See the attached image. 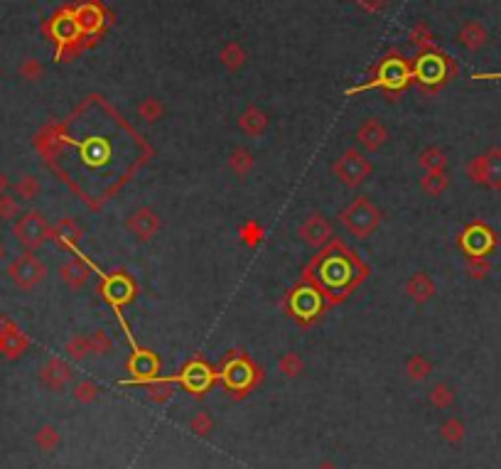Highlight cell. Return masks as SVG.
I'll use <instances>...</instances> for the list:
<instances>
[{
  "instance_id": "1",
  "label": "cell",
  "mask_w": 501,
  "mask_h": 469,
  "mask_svg": "<svg viewBox=\"0 0 501 469\" xmlns=\"http://www.w3.org/2000/svg\"><path fill=\"white\" fill-rule=\"evenodd\" d=\"M339 221L342 226L356 239H366L369 234L376 231V226L381 224V211L376 209L369 197H356L354 202H349L342 211H339Z\"/></svg>"
},
{
  "instance_id": "2",
  "label": "cell",
  "mask_w": 501,
  "mask_h": 469,
  "mask_svg": "<svg viewBox=\"0 0 501 469\" xmlns=\"http://www.w3.org/2000/svg\"><path fill=\"white\" fill-rule=\"evenodd\" d=\"M332 172H334V177L344 187H359V184L366 182V177L374 172V165L359 147H349L332 165Z\"/></svg>"
},
{
  "instance_id": "3",
  "label": "cell",
  "mask_w": 501,
  "mask_h": 469,
  "mask_svg": "<svg viewBox=\"0 0 501 469\" xmlns=\"http://www.w3.org/2000/svg\"><path fill=\"white\" fill-rule=\"evenodd\" d=\"M8 278H10L20 290H32V287L40 285V282L47 278V265L42 263L32 251H27L8 265Z\"/></svg>"
},
{
  "instance_id": "4",
  "label": "cell",
  "mask_w": 501,
  "mask_h": 469,
  "mask_svg": "<svg viewBox=\"0 0 501 469\" xmlns=\"http://www.w3.org/2000/svg\"><path fill=\"white\" fill-rule=\"evenodd\" d=\"M467 175L472 182L482 187L501 189V147H491L484 155L474 158L467 165Z\"/></svg>"
},
{
  "instance_id": "5",
  "label": "cell",
  "mask_w": 501,
  "mask_h": 469,
  "mask_svg": "<svg viewBox=\"0 0 501 469\" xmlns=\"http://www.w3.org/2000/svg\"><path fill=\"white\" fill-rule=\"evenodd\" d=\"M49 229H52V226L45 221V217H42L40 211H27V214H23V217L15 221L12 236H15L27 251H35V248H40L42 243L49 239Z\"/></svg>"
},
{
  "instance_id": "6",
  "label": "cell",
  "mask_w": 501,
  "mask_h": 469,
  "mask_svg": "<svg viewBox=\"0 0 501 469\" xmlns=\"http://www.w3.org/2000/svg\"><path fill=\"white\" fill-rule=\"evenodd\" d=\"M460 246L467 253V258H487L496 248V236L487 224L474 221L462 231Z\"/></svg>"
},
{
  "instance_id": "7",
  "label": "cell",
  "mask_w": 501,
  "mask_h": 469,
  "mask_svg": "<svg viewBox=\"0 0 501 469\" xmlns=\"http://www.w3.org/2000/svg\"><path fill=\"white\" fill-rule=\"evenodd\" d=\"M411 79H413V69L408 67L406 59L391 57V59H383V64L376 69V79L369 86H381V88H389V91H398Z\"/></svg>"
},
{
  "instance_id": "8",
  "label": "cell",
  "mask_w": 501,
  "mask_h": 469,
  "mask_svg": "<svg viewBox=\"0 0 501 469\" xmlns=\"http://www.w3.org/2000/svg\"><path fill=\"white\" fill-rule=\"evenodd\" d=\"M448 67L450 62L437 52H423L418 57V64L413 69V79H418L425 88L437 86L448 79Z\"/></svg>"
},
{
  "instance_id": "9",
  "label": "cell",
  "mask_w": 501,
  "mask_h": 469,
  "mask_svg": "<svg viewBox=\"0 0 501 469\" xmlns=\"http://www.w3.org/2000/svg\"><path fill=\"white\" fill-rule=\"evenodd\" d=\"M160 226H162V221H160L158 211L150 209V206H138L125 219V229L136 236L138 241H150L160 231Z\"/></svg>"
},
{
  "instance_id": "10",
  "label": "cell",
  "mask_w": 501,
  "mask_h": 469,
  "mask_svg": "<svg viewBox=\"0 0 501 469\" xmlns=\"http://www.w3.org/2000/svg\"><path fill=\"white\" fill-rule=\"evenodd\" d=\"M297 236H300L302 243H307V246L322 248L324 243L334 236V231H332V224L327 221L322 214L315 211V214H310V217L297 226Z\"/></svg>"
},
{
  "instance_id": "11",
  "label": "cell",
  "mask_w": 501,
  "mask_h": 469,
  "mask_svg": "<svg viewBox=\"0 0 501 469\" xmlns=\"http://www.w3.org/2000/svg\"><path fill=\"white\" fill-rule=\"evenodd\" d=\"M74 18H77L82 35L86 37L99 35L101 29H103V25H106V12H103V8L96 0H86L79 8H74Z\"/></svg>"
},
{
  "instance_id": "12",
  "label": "cell",
  "mask_w": 501,
  "mask_h": 469,
  "mask_svg": "<svg viewBox=\"0 0 501 469\" xmlns=\"http://www.w3.org/2000/svg\"><path fill=\"white\" fill-rule=\"evenodd\" d=\"M354 138H356L359 147H364L366 153H376V150L383 147V143L389 141V130H386V125L378 118H366L364 123L356 128Z\"/></svg>"
},
{
  "instance_id": "13",
  "label": "cell",
  "mask_w": 501,
  "mask_h": 469,
  "mask_svg": "<svg viewBox=\"0 0 501 469\" xmlns=\"http://www.w3.org/2000/svg\"><path fill=\"white\" fill-rule=\"evenodd\" d=\"M27 349V337L8 320H0V354L8 359H18Z\"/></svg>"
},
{
  "instance_id": "14",
  "label": "cell",
  "mask_w": 501,
  "mask_h": 469,
  "mask_svg": "<svg viewBox=\"0 0 501 469\" xmlns=\"http://www.w3.org/2000/svg\"><path fill=\"white\" fill-rule=\"evenodd\" d=\"M52 37L59 45H74L82 37V29H79V23L74 18V10L59 12L57 18L52 20Z\"/></svg>"
},
{
  "instance_id": "15",
  "label": "cell",
  "mask_w": 501,
  "mask_h": 469,
  "mask_svg": "<svg viewBox=\"0 0 501 469\" xmlns=\"http://www.w3.org/2000/svg\"><path fill=\"white\" fill-rule=\"evenodd\" d=\"M82 236H84L82 226H79V224L74 221V219H69V217L59 219L52 229H49V239H52L54 243H57V246H62V248H74L79 241H82Z\"/></svg>"
},
{
  "instance_id": "16",
  "label": "cell",
  "mask_w": 501,
  "mask_h": 469,
  "mask_svg": "<svg viewBox=\"0 0 501 469\" xmlns=\"http://www.w3.org/2000/svg\"><path fill=\"white\" fill-rule=\"evenodd\" d=\"M406 293H408V298H411L413 302L423 305V302H428V300L435 298L437 287H435V280H432L430 276H425V273H415V276L408 278Z\"/></svg>"
},
{
  "instance_id": "17",
  "label": "cell",
  "mask_w": 501,
  "mask_h": 469,
  "mask_svg": "<svg viewBox=\"0 0 501 469\" xmlns=\"http://www.w3.org/2000/svg\"><path fill=\"white\" fill-rule=\"evenodd\" d=\"M239 128L251 138H260L268 128V116H265V111H260L258 106H248L246 111L239 116Z\"/></svg>"
},
{
  "instance_id": "18",
  "label": "cell",
  "mask_w": 501,
  "mask_h": 469,
  "mask_svg": "<svg viewBox=\"0 0 501 469\" xmlns=\"http://www.w3.org/2000/svg\"><path fill=\"white\" fill-rule=\"evenodd\" d=\"M88 276H91V270H88V265L84 263L82 258H69L62 268H59V278H62L71 290H79V287L86 285Z\"/></svg>"
},
{
  "instance_id": "19",
  "label": "cell",
  "mask_w": 501,
  "mask_h": 469,
  "mask_svg": "<svg viewBox=\"0 0 501 469\" xmlns=\"http://www.w3.org/2000/svg\"><path fill=\"white\" fill-rule=\"evenodd\" d=\"M42 381L47 383L49 388H54V391H59V388L64 386L66 381L71 378V369L69 366L62 361V359H57V357H52L47 361V364L42 366Z\"/></svg>"
},
{
  "instance_id": "20",
  "label": "cell",
  "mask_w": 501,
  "mask_h": 469,
  "mask_svg": "<svg viewBox=\"0 0 501 469\" xmlns=\"http://www.w3.org/2000/svg\"><path fill=\"white\" fill-rule=\"evenodd\" d=\"M293 310L297 317H317V312L322 310V300H319L317 290H297L293 298Z\"/></svg>"
},
{
  "instance_id": "21",
  "label": "cell",
  "mask_w": 501,
  "mask_h": 469,
  "mask_svg": "<svg viewBox=\"0 0 501 469\" xmlns=\"http://www.w3.org/2000/svg\"><path fill=\"white\" fill-rule=\"evenodd\" d=\"M103 293H106V298L111 300L113 305H123V302H128V300L133 298L136 287H133V282H130L125 276H113L111 280L106 282V287H103Z\"/></svg>"
},
{
  "instance_id": "22",
  "label": "cell",
  "mask_w": 501,
  "mask_h": 469,
  "mask_svg": "<svg viewBox=\"0 0 501 469\" xmlns=\"http://www.w3.org/2000/svg\"><path fill=\"white\" fill-rule=\"evenodd\" d=\"M457 40H460L462 47H467L469 52H477V49L482 47L484 42H487V29H484L479 23H474V20H472V23L462 25Z\"/></svg>"
},
{
  "instance_id": "23",
  "label": "cell",
  "mask_w": 501,
  "mask_h": 469,
  "mask_svg": "<svg viewBox=\"0 0 501 469\" xmlns=\"http://www.w3.org/2000/svg\"><path fill=\"white\" fill-rule=\"evenodd\" d=\"M450 187V177L445 170H428L420 177V189H423L428 197H440L445 189Z\"/></svg>"
},
{
  "instance_id": "24",
  "label": "cell",
  "mask_w": 501,
  "mask_h": 469,
  "mask_svg": "<svg viewBox=\"0 0 501 469\" xmlns=\"http://www.w3.org/2000/svg\"><path fill=\"white\" fill-rule=\"evenodd\" d=\"M254 165H256V160H254V155H251V150H248V147L239 145V147H234V150H231L229 167H231V172H234L236 177H246L248 172L254 170Z\"/></svg>"
},
{
  "instance_id": "25",
  "label": "cell",
  "mask_w": 501,
  "mask_h": 469,
  "mask_svg": "<svg viewBox=\"0 0 501 469\" xmlns=\"http://www.w3.org/2000/svg\"><path fill=\"white\" fill-rule=\"evenodd\" d=\"M418 165L423 167V172L428 170H445L448 167V155H445V150L437 145H428L420 150L418 155Z\"/></svg>"
},
{
  "instance_id": "26",
  "label": "cell",
  "mask_w": 501,
  "mask_h": 469,
  "mask_svg": "<svg viewBox=\"0 0 501 469\" xmlns=\"http://www.w3.org/2000/svg\"><path fill=\"white\" fill-rule=\"evenodd\" d=\"M219 59H221V64L226 67L229 71H239L243 64H246V52L239 42H229L224 45V49L219 52Z\"/></svg>"
},
{
  "instance_id": "27",
  "label": "cell",
  "mask_w": 501,
  "mask_h": 469,
  "mask_svg": "<svg viewBox=\"0 0 501 469\" xmlns=\"http://www.w3.org/2000/svg\"><path fill=\"white\" fill-rule=\"evenodd\" d=\"M182 378L192 391H197V388H204L206 383L212 381V374H209V369H206L201 361H195V364H189L187 369H184Z\"/></svg>"
},
{
  "instance_id": "28",
  "label": "cell",
  "mask_w": 501,
  "mask_h": 469,
  "mask_svg": "<svg viewBox=\"0 0 501 469\" xmlns=\"http://www.w3.org/2000/svg\"><path fill=\"white\" fill-rule=\"evenodd\" d=\"M130 371L136 376H145V378L147 376H155V371H158V359L147 352L136 354V357L130 359Z\"/></svg>"
},
{
  "instance_id": "29",
  "label": "cell",
  "mask_w": 501,
  "mask_h": 469,
  "mask_svg": "<svg viewBox=\"0 0 501 469\" xmlns=\"http://www.w3.org/2000/svg\"><path fill=\"white\" fill-rule=\"evenodd\" d=\"M40 189H42V184H40V180H37L35 175H23L18 182H15V194H18L20 200H25V202L37 200Z\"/></svg>"
},
{
  "instance_id": "30",
  "label": "cell",
  "mask_w": 501,
  "mask_h": 469,
  "mask_svg": "<svg viewBox=\"0 0 501 469\" xmlns=\"http://www.w3.org/2000/svg\"><path fill=\"white\" fill-rule=\"evenodd\" d=\"M138 116L143 118V121H160V118L165 116V106H162V101L160 99H153V96H147V99L140 101V106H138Z\"/></svg>"
},
{
  "instance_id": "31",
  "label": "cell",
  "mask_w": 501,
  "mask_h": 469,
  "mask_svg": "<svg viewBox=\"0 0 501 469\" xmlns=\"http://www.w3.org/2000/svg\"><path fill=\"white\" fill-rule=\"evenodd\" d=\"M226 381H229V386H231V383H239V381L248 383V381H251V364H248V361H243V359H239V361L229 364V366H226Z\"/></svg>"
},
{
  "instance_id": "32",
  "label": "cell",
  "mask_w": 501,
  "mask_h": 469,
  "mask_svg": "<svg viewBox=\"0 0 501 469\" xmlns=\"http://www.w3.org/2000/svg\"><path fill=\"white\" fill-rule=\"evenodd\" d=\"M406 374L411 376L413 381H420V378H425V376L430 374V361H428V359H423L420 354H415V357L408 359Z\"/></svg>"
},
{
  "instance_id": "33",
  "label": "cell",
  "mask_w": 501,
  "mask_h": 469,
  "mask_svg": "<svg viewBox=\"0 0 501 469\" xmlns=\"http://www.w3.org/2000/svg\"><path fill=\"white\" fill-rule=\"evenodd\" d=\"M278 369H280V374H283V376H290V378L300 376L302 374V359H300V354H295V352L283 354V359L278 361Z\"/></svg>"
},
{
  "instance_id": "34",
  "label": "cell",
  "mask_w": 501,
  "mask_h": 469,
  "mask_svg": "<svg viewBox=\"0 0 501 469\" xmlns=\"http://www.w3.org/2000/svg\"><path fill=\"white\" fill-rule=\"evenodd\" d=\"M66 354H69L74 361H82L84 357L91 354V346H88V337H79L74 335L69 341H66Z\"/></svg>"
},
{
  "instance_id": "35",
  "label": "cell",
  "mask_w": 501,
  "mask_h": 469,
  "mask_svg": "<svg viewBox=\"0 0 501 469\" xmlns=\"http://www.w3.org/2000/svg\"><path fill=\"white\" fill-rule=\"evenodd\" d=\"M465 270H467V276L474 278V280H484V278L491 273V263L487 258H467Z\"/></svg>"
},
{
  "instance_id": "36",
  "label": "cell",
  "mask_w": 501,
  "mask_h": 469,
  "mask_svg": "<svg viewBox=\"0 0 501 469\" xmlns=\"http://www.w3.org/2000/svg\"><path fill=\"white\" fill-rule=\"evenodd\" d=\"M88 346H91V354H106L108 349H111V339H108L106 332H101V329H96V332H91L88 335Z\"/></svg>"
},
{
  "instance_id": "37",
  "label": "cell",
  "mask_w": 501,
  "mask_h": 469,
  "mask_svg": "<svg viewBox=\"0 0 501 469\" xmlns=\"http://www.w3.org/2000/svg\"><path fill=\"white\" fill-rule=\"evenodd\" d=\"M411 40L418 45V47H423V49H430L432 52V37H430V29L425 27V25H415V27L411 29Z\"/></svg>"
},
{
  "instance_id": "38",
  "label": "cell",
  "mask_w": 501,
  "mask_h": 469,
  "mask_svg": "<svg viewBox=\"0 0 501 469\" xmlns=\"http://www.w3.org/2000/svg\"><path fill=\"white\" fill-rule=\"evenodd\" d=\"M15 217H20V204H18V200L15 197H8V194H3L0 197V219H15Z\"/></svg>"
},
{
  "instance_id": "39",
  "label": "cell",
  "mask_w": 501,
  "mask_h": 469,
  "mask_svg": "<svg viewBox=\"0 0 501 469\" xmlns=\"http://www.w3.org/2000/svg\"><path fill=\"white\" fill-rule=\"evenodd\" d=\"M241 239L246 246H258L260 239H263V229H260L256 221H248L246 226L241 229Z\"/></svg>"
},
{
  "instance_id": "40",
  "label": "cell",
  "mask_w": 501,
  "mask_h": 469,
  "mask_svg": "<svg viewBox=\"0 0 501 469\" xmlns=\"http://www.w3.org/2000/svg\"><path fill=\"white\" fill-rule=\"evenodd\" d=\"M430 400L435 405H440V408H445V405L452 403V391H450L445 383H437V386L430 391Z\"/></svg>"
},
{
  "instance_id": "41",
  "label": "cell",
  "mask_w": 501,
  "mask_h": 469,
  "mask_svg": "<svg viewBox=\"0 0 501 469\" xmlns=\"http://www.w3.org/2000/svg\"><path fill=\"white\" fill-rule=\"evenodd\" d=\"M20 74H23L27 82H35V79H40V74H42V64L35 62V59H27V62L20 67Z\"/></svg>"
},
{
  "instance_id": "42",
  "label": "cell",
  "mask_w": 501,
  "mask_h": 469,
  "mask_svg": "<svg viewBox=\"0 0 501 469\" xmlns=\"http://www.w3.org/2000/svg\"><path fill=\"white\" fill-rule=\"evenodd\" d=\"M37 445L42 447V450H49V447L57 445V433H54L52 428H42L40 433H37Z\"/></svg>"
},
{
  "instance_id": "43",
  "label": "cell",
  "mask_w": 501,
  "mask_h": 469,
  "mask_svg": "<svg viewBox=\"0 0 501 469\" xmlns=\"http://www.w3.org/2000/svg\"><path fill=\"white\" fill-rule=\"evenodd\" d=\"M359 8H364V10H369V12H381L383 8L389 5V0H354Z\"/></svg>"
},
{
  "instance_id": "44",
  "label": "cell",
  "mask_w": 501,
  "mask_h": 469,
  "mask_svg": "<svg viewBox=\"0 0 501 469\" xmlns=\"http://www.w3.org/2000/svg\"><path fill=\"white\" fill-rule=\"evenodd\" d=\"M74 393H77V398H79V400H84V403H86V400H91V398H94V396H96V388L91 386V383H88V381H84V383H79L77 391H74Z\"/></svg>"
},
{
  "instance_id": "45",
  "label": "cell",
  "mask_w": 501,
  "mask_h": 469,
  "mask_svg": "<svg viewBox=\"0 0 501 469\" xmlns=\"http://www.w3.org/2000/svg\"><path fill=\"white\" fill-rule=\"evenodd\" d=\"M442 435H445L448 440H460L462 428L457 425V422H445V425H442Z\"/></svg>"
},
{
  "instance_id": "46",
  "label": "cell",
  "mask_w": 501,
  "mask_h": 469,
  "mask_svg": "<svg viewBox=\"0 0 501 469\" xmlns=\"http://www.w3.org/2000/svg\"><path fill=\"white\" fill-rule=\"evenodd\" d=\"M170 386L167 383H160V386H153L150 388V398H158V400H162V398H167L170 396Z\"/></svg>"
},
{
  "instance_id": "47",
  "label": "cell",
  "mask_w": 501,
  "mask_h": 469,
  "mask_svg": "<svg viewBox=\"0 0 501 469\" xmlns=\"http://www.w3.org/2000/svg\"><path fill=\"white\" fill-rule=\"evenodd\" d=\"M192 428L199 430V435H204L206 430H209V418H206V416H197L195 420H192Z\"/></svg>"
},
{
  "instance_id": "48",
  "label": "cell",
  "mask_w": 501,
  "mask_h": 469,
  "mask_svg": "<svg viewBox=\"0 0 501 469\" xmlns=\"http://www.w3.org/2000/svg\"><path fill=\"white\" fill-rule=\"evenodd\" d=\"M8 192V177H5V172L0 170V197Z\"/></svg>"
},
{
  "instance_id": "49",
  "label": "cell",
  "mask_w": 501,
  "mask_h": 469,
  "mask_svg": "<svg viewBox=\"0 0 501 469\" xmlns=\"http://www.w3.org/2000/svg\"><path fill=\"white\" fill-rule=\"evenodd\" d=\"M5 258V246H3V243H0V261Z\"/></svg>"
},
{
  "instance_id": "50",
  "label": "cell",
  "mask_w": 501,
  "mask_h": 469,
  "mask_svg": "<svg viewBox=\"0 0 501 469\" xmlns=\"http://www.w3.org/2000/svg\"><path fill=\"white\" fill-rule=\"evenodd\" d=\"M319 469H334V467H332V464H322Z\"/></svg>"
}]
</instances>
